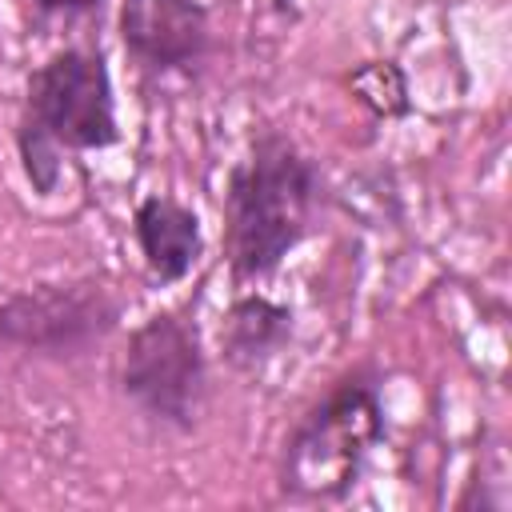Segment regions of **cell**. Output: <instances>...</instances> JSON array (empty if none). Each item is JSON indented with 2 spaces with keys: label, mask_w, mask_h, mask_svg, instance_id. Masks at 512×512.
<instances>
[{
  "label": "cell",
  "mask_w": 512,
  "mask_h": 512,
  "mask_svg": "<svg viewBox=\"0 0 512 512\" xmlns=\"http://www.w3.org/2000/svg\"><path fill=\"white\" fill-rule=\"evenodd\" d=\"M324 176L284 132H260L224 192V252L236 280L272 276L312 232Z\"/></svg>",
  "instance_id": "obj_1"
},
{
  "label": "cell",
  "mask_w": 512,
  "mask_h": 512,
  "mask_svg": "<svg viewBox=\"0 0 512 512\" xmlns=\"http://www.w3.org/2000/svg\"><path fill=\"white\" fill-rule=\"evenodd\" d=\"M384 436L380 392L364 372L336 380L324 400H316L280 456V488L300 500H336L344 496L376 440Z\"/></svg>",
  "instance_id": "obj_2"
},
{
  "label": "cell",
  "mask_w": 512,
  "mask_h": 512,
  "mask_svg": "<svg viewBox=\"0 0 512 512\" xmlns=\"http://www.w3.org/2000/svg\"><path fill=\"white\" fill-rule=\"evenodd\" d=\"M120 388L156 424L188 432L208 392V360L196 324L180 312H156L132 328L120 360Z\"/></svg>",
  "instance_id": "obj_3"
},
{
  "label": "cell",
  "mask_w": 512,
  "mask_h": 512,
  "mask_svg": "<svg viewBox=\"0 0 512 512\" xmlns=\"http://www.w3.org/2000/svg\"><path fill=\"white\" fill-rule=\"evenodd\" d=\"M60 148L92 152L116 144V96L100 52L60 48L28 76L24 120Z\"/></svg>",
  "instance_id": "obj_4"
},
{
  "label": "cell",
  "mask_w": 512,
  "mask_h": 512,
  "mask_svg": "<svg viewBox=\"0 0 512 512\" xmlns=\"http://www.w3.org/2000/svg\"><path fill=\"white\" fill-rule=\"evenodd\" d=\"M120 320V300L100 280H52L0 300V344L68 360L100 344Z\"/></svg>",
  "instance_id": "obj_5"
},
{
  "label": "cell",
  "mask_w": 512,
  "mask_h": 512,
  "mask_svg": "<svg viewBox=\"0 0 512 512\" xmlns=\"http://www.w3.org/2000/svg\"><path fill=\"white\" fill-rule=\"evenodd\" d=\"M120 40L148 72L196 68L212 48V20L200 0H120Z\"/></svg>",
  "instance_id": "obj_6"
},
{
  "label": "cell",
  "mask_w": 512,
  "mask_h": 512,
  "mask_svg": "<svg viewBox=\"0 0 512 512\" xmlns=\"http://www.w3.org/2000/svg\"><path fill=\"white\" fill-rule=\"evenodd\" d=\"M132 236L156 284L184 280L204 252L200 216L172 196H144L132 212Z\"/></svg>",
  "instance_id": "obj_7"
},
{
  "label": "cell",
  "mask_w": 512,
  "mask_h": 512,
  "mask_svg": "<svg viewBox=\"0 0 512 512\" xmlns=\"http://www.w3.org/2000/svg\"><path fill=\"white\" fill-rule=\"evenodd\" d=\"M292 336V308L272 300V296H260V292H248L240 296L228 312H224V324H220V352L232 368H260L268 364Z\"/></svg>",
  "instance_id": "obj_8"
},
{
  "label": "cell",
  "mask_w": 512,
  "mask_h": 512,
  "mask_svg": "<svg viewBox=\"0 0 512 512\" xmlns=\"http://www.w3.org/2000/svg\"><path fill=\"white\" fill-rule=\"evenodd\" d=\"M16 148H20V164H24V176H28L32 192L36 196H52L60 188V176H64V164H60L64 160V148L52 144L44 132L28 128V124H20Z\"/></svg>",
  "instance_id": "obj_9"
},
{
  "label": "cell",
  "mask_w": 512,
  "mask_h": 512,
  "mask_svg": "<svg viewBox=\"0 0 512 512\" xmlns=\"http://www.w3.org/2000/svg\"><path fill=\"white\" fill-rule=\"evenodd\" d=\"M352 92L360 104H368L372 112L380 116H392V112H404V76L388 64V60H372L364 64L356 76H352Z\"/></svg>",
  "instance_id": "obj_10"
},
{
  "label": "cell",
  "mask_w": 512,
  "mask_h": 512,
  "mask_svg": "<svg viewBox=\"0 0 512 512\" xmlns=\"http://www.w3.org/2000/svg\"><path fill=\"white\" fill-rule=\"evenodd\" d=\"M44 16H84V12H100L104 0H32Z\"/></svg>",
  "instance_id": "obj_11"
}]
</instances>
